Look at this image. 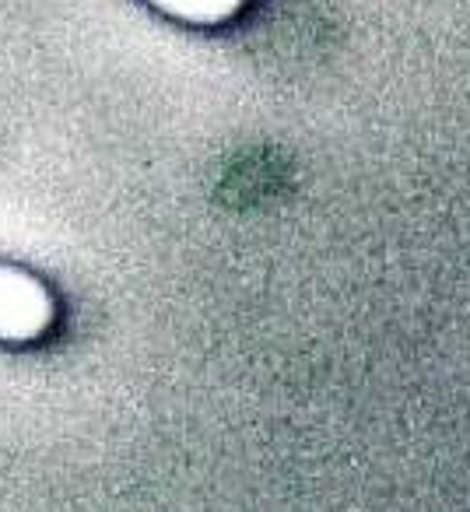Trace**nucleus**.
Returning a JSON list of instances; mask_svg holds the SVG:
<instances>
[{
  "label": "nucleus",
  "mask_w": 470,
  "mask_h": 512,
  "mask_svg": "<svg viewBox=\"0 0 470 512\" xmlns=\"http://www.w3.org/2000/svg\"><path fill=\"white\" fill-rule=\"evenodd\" d=\"M53 320V299L32 274L0 267V341H32Z\"/></svg>",
  "instance_id": "f257e3e1"
},
{
  "label": "nucleus",
  "mask_w": 470,
  "mask_h": 512,
  "mask_svg": "<svg viewBox=\"0 0 470 512\" xmlns=\"http://www.w3.org/2000/svg\"><path fill=\"white\" fill-rule=\"evenodd\" d=\"M158 11L172 18H183V22H197V25H211V22H225L235 11L243 8V0H151Z\"/></svg>",
  "instance_id": "f03ea898"
}]
</instances>
